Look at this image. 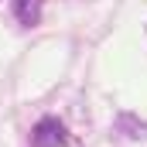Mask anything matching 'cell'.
<instances>
[{
    "label": "cell",
    "mask_w": 147,
    "mask_h": 147,
    "mask_svg": "<svg viewBox=\"0 0 147 147\" xmlns=\"http://www.w3.org/2000/svg\"><path fill=\"white\" fill-rule=\"evenodd\" d=\"M31 144L34 147H65L69 144V130H65V123L58 116H45L31 130Z\"/></svg>",
    "instance_id": "1"
},
{
    "label": "cell",
    "mask_w": 147,
    "mask_h": 147,
    "mask_svg": "<svg viewBox=\"0 0 147 147\" xmlns=\"http://www.w3.org/2000/svg\"><path fill=\"white\" fill-rule=\"evenodd\" d=\"M10 3H14V17H17L24 28H34L38 21H41L45 0H10Z\"/></svg>",
    "instance_id": "2"
}]
</instances>
